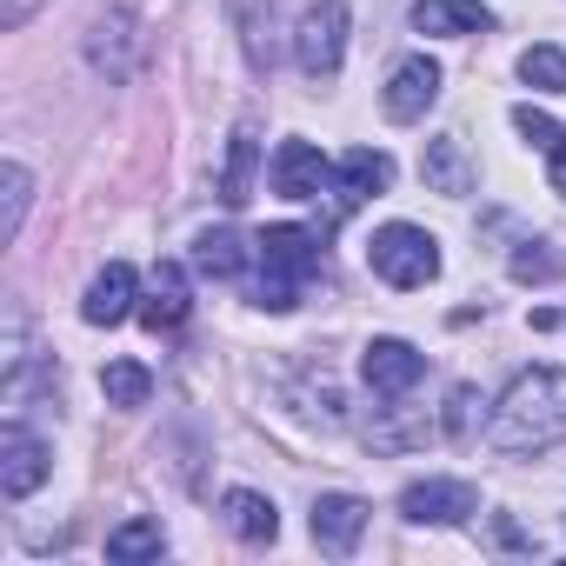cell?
<instances>
[{"instance_id":"6da1fadb","label":"cell","mask_w":566,"mask_h":566,"mask_svg":"<svg viewBox=\"0 0 566 566\" xmlns=\"http://www.w3.org/2000/svg\"><path fill=\"white\" fill-rule=\"evenodd\" d=\"M486 440L506 460H533V453L566 447V367H526V374H513V387L493 400Z\"/></svg>"},{"instance_id":"7a4b0ae2","label":"cell","mask_w":566,"mask_h":566,"mask_svg":"<svg viewBox=\"0 0 566 566\" xmlns=\"http://www.w3.org/2000/svg\"><path fill=\"white\" fill-rule=\"evenodd\" d=\"M253 260H260V307L266 314H294L307 273L321 266V233L314 227H294V220L260 227L253 233Z\"/></svg>"},{"instance_id":"3957f363","label":"cell","mask_w":566,"mask_h":566,"mask_svg":"<svg viewBox=\"0 0 566 566\" xmlns=\"http://www.w3.org/2000/svg\"><path fill=\"white\" fill-rule=\"evenodd\" d=\"M367 266L387 280V287L413 294V287H427V280H440V240L427 227H413V220H387L367 240Z\"/></svg>"},{"instance_id":"277c9868","label":"cell","mask_w":566,"mask_h":566,"mask_svg":"<svg viewBox=\"0 0 566 566\" xmlns=\"http://www.w3.org/2000/svg\"><path fill=\"white\" fill-rule=\"evenodd\" d=\"M347 34H354L347 0H314L301 14V28H294V67L307 81H334L347 67Z\"/></svg>"},{"instance_id":"5b68a950","label":"cell","mask_w":566,"mask_h":566,"mask_svg":"<svg viewBox=\"0 0 566 566\" xmlns=\"http://www.w3.org/2000/svg\"><path fill=\"white\" fill-rule=\"evenodd\" d=\"M473 513H480L473 480H447V473H433V480H413V486L400 493V520H413V526H467Z\"/></svg>"},{"instance_id":"8992f818","label":"cell","mask_w":566,"mask_h":566,"mask_svg":"<svg viewBox=\"0 0 566 566\" xmlns=\"http://www.w3.org/2000/svg\"><path fill=\"white\" fill-rule=\"evenodd\" d=\"M48 473H54V453H48L41 433H28L21 420L0 427V493H8V500H28V493H41Z\"/></svg>"},{"instance_id":"52a82bcc","label":"cell","mask_w":566,"mask_h":566,"mask_svg":"<svg viewBox=\"0 0 566 566\" xmlns=\"http://www.w3.org/2000/svg\"><path fill=\"white\" fill-rule=\"evenodd\" d=\"M433 101H440V61H433V54H407V61L387 74V87H380V107H387V120H400V127L427 120Z\"/></svg>"},{"instance_id":"ba28073f","label":"cell","mask_w":566,"mask_h":566,"mask_svg":"<svg viewBox=\"0 0 566 566\" xmlns=\"http://www.w3.org/2000/svg\"><path fill=\"white\" fill-rule=\"evenodd\" d=\"M360 374H367V387H374L380 400H400V394H413V387H420V374H427V354H420L413 340H394V334H380V340H367V354H360Z\"/></svg>"},{"instance_id":"9c48e42d","label":"cell","mask_w":566,"mask_h":566,"mask_svg":"<svg viewBox=\"0 0 566 566\" xmlns=\"http://www.w3.org/2000/svg\"><path fill=\"white\" fill-rule=\"evenodd\" d=\"M134 301H140V273H134L127 260H107V266L87 280V294H81V321H87V327H120L127 314H140Z\"/></svg>"},{"instance_id":"30bf717a","label":"cell","mask_w":566,"mask_h":566,"mask_svg":"<svg viewBox=\"0 0 566 566\" xmlns=\"http://www.w3.org/2000/svg\"><path fill=\"white\" fill-rule=\"evenodd\" d=\"M134 28H140L134 8H107V14H94V28H87V67L107 74V81H127V74H134V48H140Z\"/></svg>"},{"instance_id":"8fae6325","label":"cell","mask_w":566,"mask_h":566,"mask_svg":"<svg viewBox=\"0 0 566 566\" xmlns=\"http://www.w3.org/2000/svg\"><path fill=\"white\" fill-rule=\"evenodd\" d=\"M367 513H374V506H367L360 493H321V500H314V520H307V526H314V546L334 553V559H347V553L360 546V533H367Z\"/></svg>"},{"instance_id":"7c38bea8","label":"cell","mask_w":566,"mask_h":566,"mask_svg":"<svg viewBox=\"0 0 566 566\" xmlns=\"http://www.w3.org/2000/svg\"><path fill=\"white\" fill-rule=\"evenodd\" d=\"M334 180L327 154L314 140H280L273 154V193H287V200H321V187Z\"/></svg>"},{"instance_id":"4fadbf2b","label":"cell","mask_w":566,"mask_h":566,"mask_svg":"<svg viewBox=\"0 0 566 566\" xmlns=\"http://www.w3.org/2000/svg\"><path fill=\"white\" fill-rule=\"evenodd\" d=\"M220 520H227V533L247 539V546H273V533H280L273 500L253 493V486H227V493H220Z\"/></svg>"},{"instance_id":"5bb4252c","label":"cell","mask_w":566,"mask_h":566,"mask_svg":"<svg viewBox=\"0 0 566 566\" xmlns=\"http://www.w3.org/2000/svg\"><path fill=\"white\" fill-rule=\"evenodd\" d=\"M187 307H193V294H187V266L160 260V266H154V287H147V301H140V327L174 334V327L187 321Z\"/></svg>"},{"instance_id":"9a60e30c","label":"cell","mask_w":566,"mask_h":566,"mask_svg":"<svg viewBox=\"0 0 566 566\" xmlns=\"http://www.w3.org/2000/svg\"><path fill=\"white\" fill-rule=\"evenodd\" d=\"M413 28L440 34V41H467V34H486L493 14L480 8V0H413Z\"/></svg>"},{"instance_id":"2e32d148","label":"cell","mask_w":566,"mask_h":566,"mask_svg":"<svg viewBox=\"0 0 566 566\" xmlns=\"http://www.w3.org/2000/svg\"><path fill=\"white\" fill-rule=\"evenodd\" d=\"M334 180H340V207H360V200H374V193L394 187V160H387L380 147H354V154L334 167Z\"/></svg>"},{"instance_id":"e0dca14e","label":"cell","mask_w":566,"mask_h":566,"mask_svg":"<svg viewBox=\"0 0 566 566\" xmlns=\"http://www.w3.org/2000/svg\"><path fill=\"white\" fill-rule=\"evenodd\" d=\"M420 174H427V187L433 193H473V160H467V147H460V134H440V140H427V160H420Z\"/></svg>"},{"instance_id":"ac0fdd59","label":"cell","mask_w":566,"mask_h":566,"mask_svg":"<svg viewBox=\"0 0 566 566\" xmlns=\"http://www.w3.org/2000/svg\"><path fill=\"white\" fill-rule=\"evenodd\" d=\"M227 21H233L247 61L266 67V61H273V0H227Z\"/></svg>"},{"instance_id":"d6986e66","label":"cell","mask_w":566,"mask_h":566,"mask_svg":"<svg viewBox=\"0 0 566 566\" xmlns=\"http://www.w3.org/2000/svg\"><path fill=\"white\" fill-rule=\"evenodd\" d=\"M193 266H200L207 280H240V273H247V240H240L233 227H207V233L193 240Z\"/></svg>"},{"instance_id":"ffe728a7","label":"cell","mask_w":566,"mask_h":566,"mask_svg":"<svg viewBox=\"0 0 566 566\" xmlns=\"http://www.w3.org/2000/svg\"><path fill=\"white\" fill-rule=\"evenodd\" d=\"M400 400H407V394H400ZM400 400H394V407H380V420L367 427V447H374V453H407V447H427L433 420H427V413L413 420V413H407Z\"/></svg>"},{"instance_id":"44dd1931","label":"cell","mask_w":566,"mask_h":566,"mask_svg":"<svg viewBox=\"0 0 566 566\" xmlns=\"http://www.w3.org/2000/svg\"><path fill=\"white\" fill-rule=\"evenodd\" d=\"M167 553V526L160 520H127L107 533V559L114 566H134V559H160Z\"/></svg>"},{"instance_id":"7402d4cb","label":"cell","mask_w":566,"mask_h":566,"mask_svg":"<svg viewBox=\"0 0 566 566\" xmlns=\"http://www.w3.org/2000/svg\"><path fill=\"white\" fill-rule=\"evenodd\" d=\"M101 394H107V407H147L154 374H147L140 360H107V367H101Z\"/></svg>"},{"instance_id":"603a6c76","label":"cell","mask_w":566,"mask_h":566,"mask_svg":"<svg viewBox=\"0 0 566 566\" xmlns=\"http://www.w3.org/2000/svg\"><path fill=\"white\" fill-rule=\"evenodd\" d=\"M0 200H8V213H0V240H21V220H28V200H34V174L21 160L0 167Z\"/></svg>"},{"instance_id":"cb8c5ba5","label":"cell","mask_w":566,"mask_h":566,"mask_svg":"<svg viewBox=\"0 0 566 566\" xmlns=\"http://www.w3.org/2000/svg\"><path fill=\"white\" fill-rule=\"evenodd\" d=\"M247 187H253V134H247V127H233V140H227V174H220V200H227V207H240V200H247Z\"/></svg>"},{"instance_id":"d4e9b609","label":"cell","mask_w":566,"mask_h":566,"mask_svg":"<svg viewBox=\"0 0 566 566\" xmlns=\"http://www.w3.org/2000/svg\"><path fill=\"white\" fill-rule=\"evenodd\" d=\"M520 81L539 94H566V48H526L520 54Z\"/></svg>"},{"instance_id":"484cf974","label":"cell","mask_w":566,"mask_h":566,"mask_svg":"<svg viewBox=\"0 0 566 566\" xmlns=\"http://www.w3.org/2000/svg\"><path fill=\"white\" fill-rule=\"evenodd\" d=\"M513 127H520V134H526V147H546V154H553V147H559V140H566V134H559V127H553V114H539V107H533V101H520V107H513Z\"/></svg>"},{"instance_id":"4316f807","label":"cell","mask_w":566,"mask_h":566,"mask_svg":"<svg viewBox=\"0 0 566 566\" xmlns=\"http://www.w3.org/2000/svg\"><path fill=\"white\" fill-rule=\"evenodd\" d=\"M553 273H559V260L546 253V240H526L513 253V280H553Z\"/></svg>"},{"instance_id":"83f0119b","label":"cell","mask_w":566,"mask_h":566,"mask_svg":"<svg viewBox=\"0 0 566 566\" xmlns=\"http://www.w3.org/2000/svg\"><path fill=\"white\" fill-rule=\"evenodd\" d=\"M473 420H480V394H473V387H453L440 427H447V433H473Z\"/></svg>"},{"instance_id":"f1b7e54d","label":"cell","mask_w":566,"mask_h":566,"mask_svg":"<svg viewBox=\"0 0 566 566\" xmlns=\"http://www.w3.org/2000/svg\"><path fill=\"white\" fill-rule=\"evenodd\" d=\"M34 14H41V0H0V28H8V34H21Z\"/></svg>"},{"instance_id":"f546056e","label":"cell","mask_w":566,"mask_h":566,"mask_svg":"<svg viewBox=\"0 0 566 566\" xmlns=\"http://www.w3.org/2000/svg\"><path fill=\"white\" fill-rule=\"evenodd\" d=\"M493 539H500L506 553H533V539H526V533H520V526H513L506 513H493Z\"/></svg>"},{"instance_id":"4dcf8cb0","label":"cell","mask_w":566,"mask_h":566,"mask_svg":"<svg viewBox=\"0 0 566 566\" xmlns=\"http://www.w3.org/2000/svg\"><path fill=\"white\" fill-rule=\"evenodd\" d=\"M553 193H559V200H566V140H559V147H553Z\"/></svg>"}]
</instances>
